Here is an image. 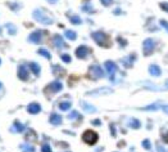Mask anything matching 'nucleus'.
Instances as JSON below:
<instances>
[{
	"label": "nucleus",
	"mask_w": 168,
	"mask_h": 152,
	"mask_svg": "<svg viewBox=\"0 0 168 152\" xmlns=\"http://www.w3.org/2000/svg\"><path fill=\"white\" fill-rule=\"evenodd\" d=\"M32 17L43 25H51L53 23V18H51L44 9H35L34 13H32Z\"/></svg>",
	"instance_id": "obj_1"
},
{
	"label": "nucleus",
	"mask_w": 168,
	"mask_h": 152,
	"mask_svg": "<svg viewBox=\"0 0 168 152\" xmlns=\"http://www.w3.org/2000/svg\"><path fill=\"white\" fill-rule=\"evenodd\" d=\"M91 37L95 40V43L100 45V47H104V48H108L111 47V41H109V37L108 35L104 34L102 31H95L91 34Z\"/></svg>",
	"instance_id": "obj_2"
},
{
	"label": "nucleus",
	"mask_w": 168,
	"mask_h": 152,
	"mask_svg": "<svg viewBox=\"0 0 168 152\" xmlns=\"http://www.w3.org/2000/svg\"><path fill=\"white\" fill-rule=\"evenodd\" d=\"M98 134L95 133L94 130H86L85 133L82 134V141L85 142V143L90 144V146H92V144H95L96 142H98Z\"/></svg>",
	"instance_id": "obj_3"
},
{
	"label": "nucleus",
	"mask_w": 168,
	"mask_h": 152,
	"mask_svg": "<svg viewBox=\"0 0 168 152\" xmlns=\"http://www.w3.org/2000/svg\"><path fill=\"white\" fill-rule=\"evenodd\" d=\"M155 49V41L153 39H146L144 40L143 43V50H144V54L145 56H150L151 53Z\"/></svg>",
	"instance_id": "obj_4"
},
{
	"label": "nucleus",
	"mask_w": 168,
	"mask_h": 152,
	"mask_svg": "<svg viewBox=\"0 0 168 152\" xmlns=\"http://www.w3.org/2000/svg\"><path fill=\"white\" fill-rule=\"evenodd\" d=\"M89 74H90V77H92V79H102V77H104V71L102 70V67L99 64H92L89 70Z\"/></svg>",
	"instance_id": "obj_5"
},
{
	"label": "nucleus",
	"mask_w": 168,
	"mask_h": 152,
	"mask_svg": "<svg viewBox=\"0 0 168 152\" xmlns=\"http://www.w3.org/2000/svg\"><path fill=\"white\" fill-rule=\"evenodd\" d=\"M63 89V84L60 83V81H54V83H51L50 85H48L46 88H45V93L46 94H49V93H58V92H60V90Z\"/></svg>",
	"instance_id": "obj_6"
},
{
	"label": "nucleus",
	"mask_w": 168,
	"mask_h": 152,
	"mask_svg": "<svg viewBox=\"0 0 168 152\" xmlns=\"http://www.w3.org/2000/svg\"><path fill=\"white\" fill-rule=\"evenodd\" d=\"M90 48L86 47V45H80L78 48L76 49V57L80 58V59H85V58L89 57L90 54Z\"/></svg>",
	"instance_id": "obj_7"
},
{
	"label": "nucleus",
	"mask_w": 168,
	"mask_h": 152,
	"mask_svg": "<svg viewBox=\"0 0 168 152\" xmlns=\"http://www.w3.org/2000/svg\"><path fill=\"white\" fill-rule=\"evenodd\" d=\"M112 93H113V89H111V88H99V89L91 90V92H89L87 94L89 95H103V94H112Z\"/></svg>",
	"instance_id": "obj_8"
},
{
	"label": "nucleus",
	"mask_w": 168,
	"mask_h": 152,
	"mask_svg": "<svg viewBox=\"0 0 168 152\" xmlns=\"http://www.w3.org/2000/svg\"><path fill=\"white\" fill-rule=\"evenodd\" d=\"M104 66H105V70L108 71V74L111 75V79H113V75L117 72V64L114 62H112V61H106L104 63Z\"/></svg>",
	"instance_id": "obj_9"
},
{
	"label": "nucleus",
	"mask_w": 168,
	"mask_h": 152,
	"mask_svg": "<svg viewBox=\"0 0 168 152\" xmlns=\"http://www.w3.org/2000/svg\"><path fill=\"white\" fill-rule=\"evenodd\" d=\"M135 61H136V54H130V56L122 58V64L125 67H127V69H130V67H132V64L135 63Z\"/></svg>",
	"instance_id": "obj_10"
},
{
	"label": "nucleus",
	"mask_w": 168,
	"mask_h": 152,
	"mask_svg": "<svg viewBox=\"0 0 168 152\" xmlns=\"http://www.w3.org/2000/svg\"><path fill=\"white\" fill-rule=\"evenodd\" d=\"M41 36H43V31H34L32 34L28 36V41H31V43L34 44H38L41 41Z\"/></svg>",
	"instance_id": "obj_11"
},
{
	"label": "nucleus",
	"mask_w": 168,
	"mask_h": 152,
	"mask_svg": "<svg viewBox=\"0 0 168 152\" xmlns=\"http://www.w3.org/2000/svg\"><path fill=\"white\" fill-rule=\"evenodd\" d=\"M28 70L27 67L24 66V64H21V66H18V77L21 80H27L28 79Z\"/></svg>",
	"instance_id": "obj_12"
},
{
	"label": "nucleus",
	"mask_w": 168,
	"mask_h": 152,
	"mask_svg": "<svg viewBox=\"0 0 168 152\" xmlns=\"http://www.w3.org/2000/svg\"><path fill=\"white\" fill-rule=\"evenodd\" d=\"M53 44L55 45L57 48H59V49L66 48V43H64L63 37L60 36V35H54V36H53Z\"/></svg>",
	"instance_id": "obj_13"
},
{
	"label": "nucleus",
	"mask_w": 168,
	"mask_h": 152,
	"mask_svg": "<svg viewBox=\"0 0 168 152\" xmlns=\"http://www.w3.org/2000/svg\"><path fill=\"white\" fill-rule=\"evenodd\" d=\"M27 111L30 112V114H32V115H36V114H38V112L41 111V106L38 105V103H31V105H28Z\"/></svg>",
	"instance_id": "obj_14"
},
{
	"label": "nucleus",
	"mask_w": 168,
	"mask_h": 152,
	"mask_svg": "<svg viewBox=\"0 0 168 152\" xmlns=\"http://www.w3.org/2000/svg\"><path fill=\"white\" fill-rule=\"evenodd\" d=\"M49 121H50V124H53V125H60L62 124V116L58 114H51L49 117Z\"/></svg>",
	"instance_id": "obj_15"
},
{
	"label": "nucleus",
	"mask_w": 168,
	"mask_h": 152,
	"mask_svg": "<svg viewBox=\"0 0 168 152\" xmlns=\"http://www.w3.org/2000/svg\"><path fill=\"white\" fill-rule=\"evenodd\" d=\"M149 74L151 76H160L162 71H160L158 64H150V66H149Z\"/></svg>",
	"instance_id": "obj_16"
},
{
	"label": "nucleus",
	"mask_w": 168,
	"mask_h": 152,
	"mask_svg": "<svg viewBox=\"0 0 168 152\" xmlns=\"http://www.w3.org/2000/svg\"><path fill=\"white\" fill-rule=\"evenodd\" d=\"M81 107L85 110L86 112H95L96 111V108L94 107V106H91V105H89L87 102H81Z\"/></svg>",
	"instance_id": "obj_17"
},
{
	"label": "nucleus",
	"mask_w": 168,
	"mask_h": 152,
	"mask_svg": "<svg viewBox=\"0 0 168 152\" xmlns=\"http://www.w3.org/2000/svg\"><path fill=\"white\" fill-rule=\"evenodd\" d=\"M30 69H31V71H32V72H34L36 76L40 75V66H38L37 63L31 62V63H30Z\"/></svg>",
	"instance_id": "obj_18"
},
{
	"label": "nucleus",
	"mask_w": 168,
	"mask_h": 152,
	"mask_svg": "<svg viewBox=\"0 0 168 152\" xmlns=\"http://www.w3.org/2000/svg\"><path fill=\"white\" fill-rule=\"evenodd\" d=\"M68 17H69L71 22H72L73 25H80L82 22L81 17H78V16H76V14H68Z\"/></svg>",
	"instance_id": "obj_19"
},
{
	"label": "nucleus",
	"mask_w": 168,
	"mask_h": 152,
	"mask_svg": "<svg viewBox=\"0 0 168 152\" xmlns=\"http://www.w3.org/2000/svg\"><path fill=\"white\" fill-rule=\"evenodd\" d=\"M71 106H72V103H71L69 101H64V102L59 103V108L62 110V111H67V110H69Z\"/></svg>",
	"instance_id": "obj_20"
},
{
	"label": "nucleus",
	"mask_w": 168,
	"mask_h": 152,
	"mask_svg": "<svg viewBox=\"0 0 168 152\" xmlns=\"http://www.w3.org/2000/svg\"><path fill=\"white\" fill-rule=\"evenodd\" d=\"M5 27H6V30L9 31V34H10V35H15V34H17V27H15L13 23H6Z\"/></svg>",
	"instance_id": "obj_21"
},
{
	"label": "nucleus",
	"mask_w": 168,
	"mask_h": 152,
	"mask_svg": "<svg viewBox=\"0 0 168 152\" xmlns=\"http://www.w3.org/2000/svg\"><path fill=\"white\" fill-rule=\"evenodd\" d=\"M37 53L40 54V56L45 57V58H46V59H50V58H51V54H50V53H49V52H48L46 49H44V48H40V49L37 50Z\"/></svg>",
	"instance_id": "obj_22"
},
{
	"label": "nucleus",
	"mask_w": 168,
	"mask_h": 152,
	"mask_svg": "<svg viewBox=\"0 0 168 152\" xmlns=\"http://www.w3.org/2000/svg\"><path fill=\"white\" fill-rule=\"evenodd\" d=\"M66 37L69 39V40H76V39H77V34H76L75 31H72V30H67L66 31Z\"/></svg>",
	"instance_id": "obj_23"
},
{
	"label": "nucleus",
	"mask_w": 168,
	"mask_h": 152,
	"mask_svg": "<svg viewBox=\"0 0 168 152\" xmlns=\"http://www.w3.org/2000/svg\"><path fill=\"white\" fill-rule=\"evenodd\" d=\"M128 124H130V127H131V128H134V129H139V128H140V125H141V124H140V121H139L137 119H131Z\"/></svg>",
	"instance_id": "obj_24"
},
{
	"label": "nucleus",
	"mask_w": 168,
	"mask_h": 152,
	"mask_svg": "<svg viewBox=\"0 0 168 152\" xmlns=\"http://www.w3.org/2000/svg\"><path fill=\"white\" fill-rule=\"evenodd\" d=\"M21 150L23 151V152H34L35 151V148L32 147V146H30V144H21Z\"/></svg>",
	"instance_id": "obj_25"
},
{
	"label": "nucleus",
	"mask_w": 168,
	"mask_h": 152,
	"mask_svg": "<svg viewBox=\"0 0 168 152\" xmlns=\"http://www.w3.org/2000/svg\"><path fill=\"white\" fill-rule=\"evenodd\" d=\"M82 11L86 12V13H94V8L91 6V4H89V3H86V4L82 5Z\"/></svg>",
	"instance_id": "obj_26"
},
{
	"label": "nucleus",
	"mask_w": 168,
	"mask_h": 152,
	"mask_svg": "<svg viewBox=\"0 0 168 152\" xmlns=\"http://www.w3.org/2000/svg\"><path fill=\"white\" fill-rule=\"evenodd\" d=\"M160 106L158 105V103H153V105L150 106H146V107H143V110H146V111H155V110H158Z\"/></svg>",
	"instance_id": "obj_27"
},
{
	"label": "nucleus",
	"mask_w": 168,
	"mask_h": 152,
	"mask_svg": "<svg viewBox=\"0 0 168 152\" xmlns=\"http://www.w3.org/2000/svg\"><path fill=\"white\" fill-rule=\"evenodd\" d=\"M13 130H14V131H23L24 130V125H22L21 122H15Z\"/></svg>",
	"instance_id": "obj_28"
},
{
	"label": "nucleus",
	"mask_w": 168,
	"mask_h": 152,
	"mask_svg": "<svg viewBox=\"0 0 168 152\" xmlns=\"http://www.w3.org/2000/svg\"><path fill=\"white\" fill-rule=\"evenodd\" d=\"M77 117H80V115H78V112L77 111H72L71 114L68 115V119L69 120H75V119H77Z\"/></svg>",
	"instance_id": "obj_29"
},
{
	"label": "nucleus",
	"mask_w": 168,
	"mask_h": 152,
	"mask_svg": "<svg viewBox=\"0 0 168 152\" xmlns=\"http://www.w3.org/2000/svg\"><path fill=\"white\" fill-rule=\"evenodd\" d=\"M53 71H54V75H57V76L62 75V74H60V72H63V70L60 69L59 66H54V67H53Z\"/></svg>",
	"instance_id": "obj_30"
},
{
	"label": "nucleus",
	"mask_w": 168,
	"mask_h": 152,
	"mask_svg": "<svg viewBox=\"0 0 168 152\" xmlns=\"http://www.w3.org/2000/svg\"><path fill=\"white\" fill-rule=\"evenodd\" d=\"M143 147L145 148V150H149V148L151 147V146H150V141H149V139L143 141Z\"/></svg>",
	"instance_id": "obj_31"
},
{
	"label": "nucleus",
	"mask_w": 168,
	"mask_h": 152,
	"mask_svg": "<svg viewBox=\"0 0 168 152\" xmlns=\"http://www.w3.org/2000/svg\"><path fill=\"white\" fill-rule=\"evenodd\" d=\"M41 151H43V152H53L49 144H44V146L41 147Z\"/></svg>",
	"instance_id": "obj_32"
},
{
	"label": "nucleus",
	"mask_w": 168,
	"mask_h": 152,
	"mask_svg": "<svg viewBox=\"0 0 168 152\" xmlns=\"http://www.w3.org/2000/svg\"><path fill=\"white\" fill-rule=\"evenodd\" d=\"M62 59H63L66 63H69V62H71V57L68 56V54H63V56H62Z\"/></svg>",
	"instance_id": "obj_33"
},
{
	"label": "nucleus",
	"mask_w": 168,
	"mask_h": 152,
	"mask_svg": "<svg viewBox=\"0 0 168 152\" xmlns=\"http://www.w3.org/2000/svg\"><path fill=\"white\" fill-rule=\"evenodd\" d=\"M100 1H102V4L104 6H109L113 3V0H100Z\"/></svg>",
	"instance_id": "obj_34"
},
{
	"label": "nucleus",
	"mask_w": 168,
	"mask_h": 152,
	"mask_svg": "<svg viewBox=\"0 0 168 152\" xmlns=\"http://www.w3.org/2000/svg\"><path fill=\"white\" fill-rule=\"evenodd\" d=\"M160 8L168 13V3H160Z\"/></svg>",
	"instance_id": "obj_35"
},
{
	"label": "nucleus",
	"mask_w": 168,
	"mask_h": 152,
	"mask_svg": "<svg viewBox=\"0 0 168 152\" xmlns=\"http://www.w3.org/2000/svg\"><path fill=\"white\" fill-rule=\"evenodd\" d=\"M157 150H158V152H166V148H164L163 146H160V144L157 146Z\"/></svg>",
	"instance_id": "obj_36"
},
{
	"label": "nucleus",
	"mask_w": 168,
	"mask_h": 152,
	"mask_svg": "<svg viewBox=\"0 0 168 152\" xmlns=\"http://www.w3.org/2000/svg\"><path fill=\"white\" fill-rule=\"evenodd\" d=\"M160 25H162L164 28H167V30H168V22H167V21H164V19H162V21H160Z\"/></svg>",
	"instance_id": "obj_37"
},
{
	"label": "nucleus",
	"mask_w": 168,
	"mask_h": 152,
	"mask_svg": "<svg viewBox=\"0 0 168 152\" xmlns=\"http://www.w3.org/2000/svg\"><path fill=\"white\" fill-rule=\"evenodd\" d=\"M111 131H112V135L114 137V135H116V128L113 127V125H111Z\"/></svg>",
	"instance_id": "obj_38"
},
{
	"label": "nucleus",
	"mask_w": 168,
	"mask_h": 152,
	"mask_svg": "<svg viewBox=\"0 0 168 152\" xmlns=\"http://www.w3.org/2000/svg\"><path fill=\"white\" fill-rule=\"evenodd\" d=\"M92 124L94 125H100L102 122H100V120H92Z\"/></svg>",
	"instance_id": "obj_39"
},
{
	"label": "nucleus",
	"mask_w": 168,
	"mask_h": 152,
	"mask_svg": "<svg viewBox=\"0 0 168 152\" xmlns=\"http://www.w3.org/2000/svg\"><path fill=\"white\" fill-rule=\"evenodd\" d=\"M163 111L166 112V114L168 115V105H166V106H163Z\"/></svg>",
	"instance_id": "obj_40"
},
{
	"label": "nucleus",
	"mask_w": 168,
	"mask_h": 152,
	"mask_svg": "<svg viewBox=\"0 0 168 152\" xmlns=\"http://www.w3.org/2000/svg\"><path fill=\"white\" fill-rule=\"evenodd\" d=\"M164 89H168V80H166V81H164V86H163Z\"/></svg>",
	"instance_id": "obj_41"
},
{
	"label": "nucleus",
	"mask_w": 168,
	"mask_h": 152,
	"mask_svg": "<svg viewBox=\"0 0 168 152\" xmlns=\"http://www.w3.org/2000/svg\"><path fill=\"white\" fill-rule=\"evenodd\" d=\"M163 139H164V142H167V143H168V134H167V135H164Z\"/></svg>",
	"instance_id": "obj_42"
},
{
	"label": "nucleus",
	"mask_w": 168,
	"mask_h": 152,
	"mask_svg": "<svg viewBox=\"0 0 168 152\" xmlns=\"http://www.w3.org/2000/svg\"><path fill=\"white\" fill-rule=\"evenodd\" d=\"M48 1H49V3H51V4H55V3L58 1V0H48Z\"/></svg>",
	"instance_id": "obj_43"
},
{
	"label": "nucleus",
	"mask_w": 168,
	"mask_h": 152,
	"mask_svg": "<svg viewBox=\"0 0 168 152\" xmlns=\"http://www.w3.org/2000/svg\"><path fill=\"white\" fill-rule=\"evenodd\" d=\"M0 89H1V83H0Z\"/></svg>",
	"instance_id": "obj_44"
},
{
	"label": "nucleus",
	"mask_w": 168,
	"mask_h": 152,
	"mask_svg": "<svg viewBox=\"0 0 168 152\" xmlns=\"http://www.w3.org/2000/svg\"><path fill=\"white\" fill-rule=\"evenodd\" d=\"M0 63H1V59H0Z\"/></svg>",
	"instance_id": "obj_45"
},
{
	"label": "nucleus",
	"mask_w": 168,
	"mask_h": 152,
	"mask_svg": "<svg viewBox=\"0 0 168 152\" xmlns=\"http://www.w3.org/2000/svg\"><path fill=\"white\" fill-rule=\"evenodd\" d=\"M0 34H1V32H0Z\"/></svg>",
	"instance_id": "obj_46"
}]
</instances>
